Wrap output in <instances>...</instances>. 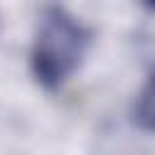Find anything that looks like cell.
Instances as JSON below:
<instances>
[{
  "label": "cell",
  "instance_id": "1",
  "mask_svg": "<svg viewBox=\"0 0 155 155\" xmlns=\"http://www.w3.org/2000/svg\"><path fill=\"white\" fill-rule=\"evenodd\" d=\"M87 46V27L65 7H48L39 22L31 46V73L36 82L46 90L61 87L80 68Z\"/></svg>",
  "mask_w": 155,
  "mask_h": 155
},
{
  "label": "cell",
  "instance_id": "2",
  "mask_svg": "<svg viewBox=\"0 0 155 155\" xmlns=\"http://www.w3.org/2000/svg\"><path fill=\"white\" fill-rule=\"evenodd\" d=\"M136 119L140 121L143 128H150V124H153V85L150 82L145 85L143 94L136 102Z\"/></svg>",
  "mask_w": 155,
  "mask_h": 155
},
{
  "label": "cell",
  "instance_id": "3",
  "mask_svg": "<svg viewBox=\"0 0 155 155\" xmlns=\"http://www.w3.org/2000/svg\"><path fill=\"white\" fill-rule=\"evenodd\" d=\"M143 5L145 7H153V0H143Z\"/></svg>",
  "mask_w": 155,
  "mask_h": 155
}]
</instances>
